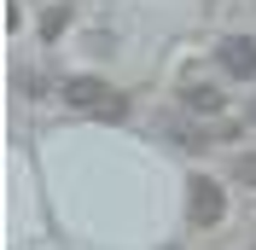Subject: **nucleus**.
Wrapping results in <instances>:
<instances>
[{"label":"nucleus","instance_id":"nucleus-3","mask_svg":"<svg viewBox=\"0 0 256 250\" xmlns=\"http://www.w3.org/2000/svg\"><path fill=\"white\" fill-rule=\"evenodd\" d=\"M216 52H222V70H227V76L256 82V41H244V35H227Z\"/></svg>","mask_w":256,"mask_h":250},{"label":"nucleus","instance_id":"nucleus-7","mask_svg":"<svg viewBox=\"0 0 256 250\" xmlns=\"http://www.w3.org/2000/svg\"><path fill=\"white\" fill-rule=\"evenodd\" d=\"M250 122H256V99H250Z\"/></svg>","mask_w":256,"mask_h":250},{"label":"nucleus","instance_id":"nucleus-4","mask_svg":"<svg viewBox=\"0 0 256 250\" xmlns=\"http://www.w3.org/2000/svg\"><path fill=\"white\" fill-rule=\"evenodd\" d=\"M180 99H186V110H204V116H210V110H222V88H210V82H186V94H180Z\"/></svg>","mask_w":256,"mask_h":250},{"label":"nucleus","instance_id":"nucleus-1","mask_svg":"<svg viewBox=\"0 0 256 250\" xmlns=\"http://www.w3.org/2000/svg\"><path fill=\"white\" fill-rule=\"evenodd\" d=\"M64 105H76V110H105V116H116L122 110V99H111V88L99 76H70L64 82Z\"/></svg>","mask_w":256,"mask_h":250},{"label":"nucleus","instance_id":"nucleus-6","mask_svg":"<svg viewBox=\"0 0 256 250\" xmlns=\"http://www.w3.org/2000/svg\"><path fill=\"white\" fill-rule=\"evenodd\" d=\"M64 24H70V6H47V18H41V35H58Z\"/></svg>","mask_w":256,"mask_h":250},{"label":"nucleus","instance_id":"nucleus-2","mask_svg":"<svg viewBox=\"0 0 256 250\" xmlns=\"http://www.w3.org/2000/svg\"><path fill=\"white\" fill-rule=\"evenodd\" d=\"M186 216H192V227H216V221L227 216V198H222V186L198 174V180L186 186Z\"/></svg>","mask_w":256,"mask_h":250},{"label":"nucleus","instance_id":"nucleus-5","mask_svg":"<svg viewBox=\"0 0 256 250\" xmlns=\"http://www.w3.org/2000/svg\"><path fill=\"white\" fill-rule=\"evenodd\" d=\"M233 180L256 186V152H239V157H233Z\"/></svg>","mask_w":256,"mask_h":250}]
</instances>
